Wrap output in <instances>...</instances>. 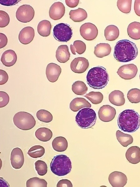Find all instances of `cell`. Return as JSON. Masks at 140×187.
Masks as SVG:
<instances>
[{"label": "cell", "instance_id": "7", "mask_svg": "<svg viewBox=\"0 0 140 187\" xmlns=\"http://www.w3.org/2000/svg\"><path fill=\"white\" fill-rule=\"evenodd\" d=\"M72 30L67 24L60 23L55 25L53 30V36L58 41L67 42L72 36Z\"/></svg>", "mask_w": 140, "mask_h": 187}, {"label": "cell", "instance_id": "34", "mask_svg": "<svg viewBox=\"0 0 140 187\" xmlns=\"http://www.w3.org/2000/svg\"><path fill=\"white\" fill-rule=\"evenodd\" d=\"M84 96L95 104L101 103L103 98V94L99 92L91 91L86 94Z\"/></svg>", "mask_w": 140, "mask_h": 187}, {"label": "cell", "instance_id": "21", "mask_svg": "<svg viewBox=\"0 0 140 187\" xmlns=\"http://www.w3.org/2000/svg\"><path fill=\"white\" fill-rule=\"evenodd\" d=\"M91 107V104L85 99L82 98H74L70 102L69 105L71 110L74 112H77L83 108Z\"/></svg>", "mask_w": 140, "mask_h": 187}, {"label": "cell", "instance_id": "27", "mask_svg": "<svg viewBox=\"0 0 140 187\" xmlns=\"http://www.w3.org/2000/svg\"><path fill=\"white\" fill-rule=\"evenodd\" d=\"M127 32L132 39H140V22H134L129 24L127 28Z\"/></svg>", "mask_w": 140, "mask_h": 187}, {"label": "cell", "instance_id": "38", "mask_svg": "<svg viewBox=\"0 0 140 187\" xmlns=\"http://www.w3.org/2000/svg\"><path fill=\"white\" fill-rule=\"evenodd\" d=\"M132 0H118L117 6L119 10L125 13H129L131 10Z\"/></svg>", "mask_w": 140, "mask_h": 187}, {"label": "cell", "instance_id": "11", "mask_svg": "<svg viewBox=\"0 0 140 187\" xmlns=\"http://www.w3.org/2000/svg\"><path fill=\"white\" fill-rule=\"evenodd\" d=\"M108 180L113 187H123L127 183V178L124 173L114 171L109 175Z\"/></svg>", "mask_w": 140, "mask_h": 187}, {"label": "cell", "instance_id": "43", "mask_svg": "<svg viewBox=\"0 0 140 187\" xmlns=\"http://www.w3.org/2000/svg\"><path fill=\"white\" fill-rule=\"evenodd\" d=\"M0 85L5 84L8 81V76L7 72L2 70H0Z\"/></svg>", "mask_w": 140, "mask_h": 187}, {"label": "cell", "instance_id": "18", "mask_svg": "<svg viewBox=\"0 0 140 187\" xmlns=\"http://www.w3.org/2000/svg\"><path fill=\"white\" fill-rule=\"evenodd\" d=\"M125 156L131 163L136 164L140 162V148L137 146L129 147L127 151Z\"/></svg>", "mask_w": 140, "mask_h": 187}, {"label": "cell", "instance_id": "42", "mask_svg": "<svg viewBox=\"0 0 140 187\" xmlns=\"http://www.w3.org/2000/svg\"><path fill=\"white\" fill-rule=\"evenodd\" d=\"M72 185L69 180L62 179L59 180L57 185V187H72Z\"/></svg>", "mask_w": 140, "mask_h": 187}, {"label": "cell", "instance_id": "22", "mask_svg": "<svg viewBox=\"0 0 140 187\" xmlns=\"http://www.w3.org/2000/svg\"><path fill=\"white\" fill-rule=\"evenodd\" d=\"M110 102L116 106H121L125 103L124 93L119 90H114L111 92L109 96Z\"/></svg>", "mask_w": 140, "mask_h": 187}, {"label": "cell", "instance_id": "26", "mask_svg": "<svg viewBox=\"0 0 140 187\" xmlns=\"http://www.w3.org/2000/svg\"><path fill=\"white\" fill-rule=\"evenodd\" d=\"M53 148L58 152L65 151L68 146V142L66 139L61 136L55 137L52 142Z\"/></svg>", "mask_w": 140, "mask_h": 187}, {"label": "cell", "instance_id": "29", "mask_svg": "<svg viewBox=\"0 0 140 187\" xmlns=\"http://www.w3.org/2000/svg\"><path fill=\"white\" fill-rule=\"evenodd\" d=\"M51 27V25L49 21L43 20L39 23L37 26V31L41 36H48L50 35Z\"/></svg>", "mask_w": 140, "mask_h": 187}, {"label": "cell", "instance_id": "44", "mask_svg": "<svg viewBox=\"0 0 140 187\" xmlns=\"http://www.w3.org/2000/svg\"><path fill=\"white\" fill-rule=\"evenodd\" d=\"M20 0H0V3L3 5L6 6H11L15 5L19 2Z\"/></svg>", "mask_w": 140, "mask_h": 187}, {"label": "cell", "instance_id": "15", "mask_svg": "<svg viewBox=\"0 0 140 187\" xmlns=\"http://www.w3.org/2000/svg\"><path fill=\"white\" fill-rule=\"evenodd\" d=\"M65 11V7L62 2H55L50 8L49 16L53 20H59L64 16Z\"/></svg>", "mask_w": 140, "mask_h": 187}, {"label": "cell", "instance_id": "5", "mask_svg": "<svg viewBox=\"0 0 140 187\" xmlns=\"http://www.w3.org/2000/svg\"><path fill=\"white\" fill-rule=\"evenodd\" d=\"M96 120V115L95 111L88 108L80 110L75 117L77 124L83 129L91 128L95 124Z\"/></svg>", "mask_w": 140, "mask_h": 187}, {"label": "cell", "instance_id": "36", "mask_svg": "<svg viewBox=\"0 0 140 187\" xmlns=\"http://www.w3.org/2000/svg\"><path fill=\"white\" fill-rule=\"evenodd\" d=\"M127 97L129 102L137 103L140 102V89L137 88L132 89L128 92Z\"/></svg>", "mask_w": 140, "mask_h": 187}, {"label": "cell", "instance_id": "45", "mask_svg": "<svg viewBox=\"0 0 140 187\" xmlns=\"http://www.w3.org/2000/svg\"><path fill=\"white\" fill-rule=\"evenodd\" d=\"M0 48L1 49L6 46L7 42V39L6 36L4 34L0 33Z\"/></svg>", "mask_w": 140, "mask_h": 187}, {"label": "cell", "instance_id": "31", "mask_svg": "<svg viewBox=\"0 0 140 187\" xmlns=\"http://www.w3.org/2000/svg\"><path fill=\"white\" fill-rule=\"evenodd\" d=\"M72 90L76 94L82 95L87 92L88 88L83 82L77 81L72 84Z\"/></svg>", "mask_w": 140, "mask_h": 187}, {"label": "cell", "instance_id": "16", "mask_svg": "<svg viewBox=\"0 0 140 187\" xmlns=\"http://www.w3.org/2000/svg\"><path fill=\"white\" fill-rule=\"evenodd\" d=\"M61 72L60 67L54 63L49 64L47 66L46 74L48 79L50 82H54L58 79Z\"/></svg>", "mask_w": 140, "mask_h": 187}, {"label": "cell", "instance_id": "33", "mask_svg": "<svg viewBox=\"0 0 140 187\" xmlns=\"http://www.w3.org/2000/svg\"><path fill=\"white\" fill-rule=\"evenodd\" d=\"M47 183L45 180L37 177L28 180L26 182V187H47Z\"/></svg>", "mask_w": 140, "mask_h": 187}, {"label": "cell", "instance_id": "39", "mask_svg": "<svg viewBox=\"0 0 140 187\" xmlns=\"http://www.w3.org/2000/svg\"><path fill=\"white\" fill-rule=\"evenodd\" d=\"M35 169L39 175L43 176L45 175L48 171L46 164L43 161L39 160L35 163Z\"/></svg>", "mask_w": 140, "mask_h": 187}, {"label": "cell", "instance_id": "47", "mask_svg": "<svg viewBox=\"0 0 140 187\" xmlns=\"http://www.w3.org/2000/svg\"><path fill=\"white\" fill-rule=\"evenodd\" d=\"M134 8L136 15L140 17V0H135Z\"/></svg>", "mask_w": 140, "mask_h": 187}, {"label": "cell", "instance_id": "37", "mask_svg": "<svg viewBox=\"0 0 140 187\" xmlns=\"http://www.w3.org/2000/svg\"><path fill=\"white\" fill-rule=\"evenodd\" d=\"M36 117L40 121L48 123L51 122L53 118L51 113L44 109H40L36 113Z\"/></svg>", "mask_w": 140, "mask_h": 187}, {"label": "cell", "instance_id": "46", "mask_svg": "<svg viewBox=\"0 0 140 187\" xmlns=\"http://www.w3.org/2000/svg\"><path fill=\"white\" fill-rule=\"evenodd\" d=\"M79 0H65L66 4L69 7L74 8L77 7L79 2Z\"/></svg>", "mask_w": 140, "mask_h": 187}, {"label": "cell", "instance_id": "25", "mask_svg": "<svg viewBox=\"0 0 140 187\" xmlns=\"http://www.w3.org/2000/svg\"><path fill=\"white\" fill-rule=\"evenodd\" d=\"M119 33L118 28L114 25L108 26L104 30V35L106 40L110 41L116 39L119 36Z\"/></svg>", "mask_w": 140, "mask_h": 187}, {"label": "cell", "instance_id": "23", "mask_svg": "<svg viewBox=\"0 0 140 187\" xmlns=\"http://www.w3.org/2000/svg\"><path fill=\"white\" fill-rule=\"evenodd\" d=\"M111 50V47L109 44L100 43L95 47L94 54L96 57L102 58L109 55Z\"/></svg>", "mask_w": 140, "mask_h": 187}, {"label": "cell", "instance_id": "17", "mask_svg": "<svg viewBox=\"0 0 140 187\" xmlns=\"http://www.w3.org/2000/svg\"><path fill=\"white\" fill-rule=\"evenodd\" d=\"M34 36L35 31L33 28L26 26L21 31L19 34L18 39L21 43L26 45L32 41Z\"/></svg>", "mask_w": 140, "mask_h": 187}, {"label": "cell", "instance_id": "10", "mask_svg": "<svg viewBox=\"0 0 140 187\" xmlns=\"http://www.w3.org/2000/svg\"><path fill=\"white\" fill-rule=\"evenodd\" d=\"M138 71L137 66L131 64L124 65L118 69L117 73L122 78L124 79H130L134 78Z\"/></svg>", "mask_w": 140, "mask_h": 187}, {"label": "cell", "instance_id": "8", "mask_svg": "<svg viewBox=\"0 0 140 187\" xmlns=\"http://www.w3.org/2000/svg\"><path fill=\"white\" fill-rule=\"evenodd\" d=\"M35 11L30 5L24 4L20 6L16 12V17L20 22L26 23L29 22L34 18Z\"/></svg>", "mask_w": 140, "mask_h": 187}, {"label": "cell", "instance_id": "9", "mask_svg": "<svg viewBox=\"0 0 140 187\" xmlns=\"http://www.w3.org/2000/svg\"><path fill=\"white\" fill-rule=\"evenodd\" d=\"M80 35L87 41H92L95 39L98 34V30L96 26L90 23H85L82 24L80 29Z\"/></svg>", "mask_w": 140, "mask_h": 187}, {"label": "cell", "instance_id": "40", "mask_svg": "<svg viewBox=\"0 0 140 187\" xmlns=\"http://www.w3.org/2000/svg\"><path fill=\"white\" fill-rule=\"evenodd\" d=\"M0 27H4L7 26L10 22V18L8 14L5 12L0 11Z\"/></svg>", "mask_w": 140, "mask_h": 187}, {"label": "cell", "instance_id": "13", "mask_svg": "<svg viewBox=\"0 0 140 187\" xmlns=\"http://www.w3.org/2000/svg\"><path fill=\"white\" fill-rule=\"evenodd\" d=\"M89 66V62L86 58L83 57L75 58L70 64V68L73 72L78 74L85 72Z\"/></svg>", "mask_w": 140, "mask_h": 187}, {"label": "cell", "instance_id": "41", "mask_svg": "<svg viewBox=\"0 0 140 187\" xmlns=\"http://www.w3.org/2000/svg\"><path fill=\"white\" fill-rule=\"evenodd\" d=\"M9 97L5 92L0 91V108L5 106L9 103Z\"/></svg>", "mask_w": 140, "mask_h": 187}, {"label": "cell", "instance_id": "20", "mask_svg": "<svg viewBox=\"0 0 140 187\" xmlns=\"http://www.w3.org/2000/svg\"><path fill=\"white\" fill-rule=\"evenodd\" d=\"M70 54L67 45H61L59 46L56 52V57L59 62L65 63L69 59Z\"/></svg>", "mask_w": 140, "mask_h": 187}, {"label": "cell", "instance_id": "3", "mask_svg": "<svg viewBox=\"0 0 140 187\" xmlns=\"http://www.w3.org/2000/svg\"><path fill=\"white\" fill-rule=\"evenodd\" d=\"M86 79L87 84L91 87L95 89H102L108 83L109 75L105 68L98 66L89 70Z\"/></svg>", "mask_w": 140, "mask_h": 187}, {"label": "cell", "instance_id": "32", "mask_svg": "<svg viewBox=\"0 0 140 187\" xmlns=\"http://www.w3.org/2000/svg\"><path fill=\"white\" fill-rule=\"evenodd\" d=\"M86 45L82 41L76 40L74 41L73 45L70 46V50L73 55H76V52L79 55L83 54L86 50Z\"/></svg>", "mask_w": 140, "mask_h": 187}, {"label": "cell", "instance_id": "12", "mask_svg": "<svg viewBox=\"0 0 140 187\" xmlns=\"http://www.w3.org/2000/svg\"><path fill=\"white\" fill-rule=\"evenodd\" d=\"M116 114L115 109L109 105L100 107L98 112L100 119L104 122H109L113 119Z\"/></svg>", "mask_w": 140, "mask_h": 187}, {"label": "cell", "instance_id": "6", "mask_svg": "<svg viewBox=\"0 0 140 187\" xmlns=\"http://www.w3.org/2000/svg\"><path fill=\"white\" fill-rule=\"evenodd\" d=\"M13 122L16 127L23 130L32 129L36 124L35 120L31 114L23 111L16 113L13 117Z\"/></svg>", "mask_w": 140, "mask_h": 187}, {"label": "cell", "instance_id": "19", "mask_svg": "<svg viewBox=\"0 0 140 187\" xmlns=\"http://www.w3.org/2000/svg\"><path fill=\"white\" fill-rule=\"evenodd\" d=\"M17 57L15 52L12 50L5 51L1 56V60L4 65L10 67L14 65L17 60Z\"/></svg>", "mask_w": 140, "mask_h": 187}, {"label": "cell", "instance_id": "48", "mask_svg": "<svg viewBox=\"0 0 140 187\" xmlns=\"http://www.w3.org/2000/svg\"><path fill=\"white\" fill-rule=\"evenodd\" d=\"M139 78H140V75H139Z\"/></svg>", "mask_w": 140, "mask_h": 187}, {"label": "cell", "instance_id": "2", "mask_svg": "<svg viewBox=\"0 0 140 187\" xmlns=\"http://www.w3.org/2000/svg\"><path fill=\"white\" fill-rule=\"evenodd\" d=\"M117 123L119 128L122 131L129 133L133 132L140 127V115L134 110L126 109L119 115Z\"/></svg>", "mask_w": 140, "mask_h": 187}, {"label": "cell", "instance_id": "35", "mask_svg": "<svg viewBox=\"0 0 140 187\" xmlns=\"http://www.w3.org/2000/svg\"><path fill=\"white\" fill-rule=\"evenodd\" d=\"M45 149L44 147L40 145L34 146L30 148L27 154L33 158L40 157L44 155Z\"/></svg>", "mask_w": 140, "mask_h": 187}, {"label": "cell", "instance_id": "28", "mask_svg": "<svg viewBox=\"0 0 140 187\" xmlns=\"http://www.w3.org/2000/svg\"><path fill=\"white\" fill-rule=\"evenodd\" d=\"M35 136L39 140L42 141H47L52 138L53 133L51 130L46 127H41L36 130Z\"/></svg>", "mask_w": 140, "mask_h": 187}, {"label": "cell", "instance_id": "30", "mask_svg": "<svg viewBox=\"0 0 140 187\" xmlns=\"http://www.w3.org/2000/svg\"><path fill=\"white\" fill-rule=\"evenodd\" d=\"M116 137L120 144L124 147H127L131 144L133 141V138L131 135L125 134L119 130L116 131Z\"/></svg>", "mask_w": 140, "mask_h": 187}, {"label": "cell", "instance_id": "14", "mask_svg": "<svg viewBox=\"0 0 140 187\" xmlns=\"http://www.w3.org/2000/svg\"><path fill=\"white\" fill-rule=\"evenodd\" d=\"M11 165L14 169H18L23 166L24 158L22 150L18 147L14 148L12 151L10 156Z\"/></svg>", "mask_w": 140, "mask_h": 187}, {"label": "cell", "instance_id": "24", "mask_svg": "<svg viewBox=\"0 0 140 187\" xmlns=\"http://www.w3.org/2000/svg\"><path fill=\"white\" fill-rule=\"evenodd\" d=\"M70 18L75 22H82L87 17L86 11L83 9L78 8V9L71 10L69 13Z\"/></svg>", "mask_w": 140, "mask_h": 187}, {"label": "cell", "instance_id": "4", "mask_svg": "<svg viewBox=\"0 0 140 187\" xmlns=\"http://www.w3.org/2000/svg\"><path fill=\"white\" fill-rule=\"evenodd\" d=\"M51 171L59 176H64L69 173L72 168V163L69 158L64 155L54 156L50 164Z\"/></svg>", "mask_w": 140, "mask_h": 187}, {"label": "cell", "instance_id": "1", "mask_svg": "<svg viewBox=\"0 0 140 187\" xmlns=\"http://www.w3.org/2000/svg\"><path fill=\"white\" fill-rule=\"evenodd\" d=\"M138 55L136 44L128 40L118 41L114 48V56L118 62H127L134 59Z\"/></svg>", "mask_w": 140, "mask_h": 187}]
</instances>
